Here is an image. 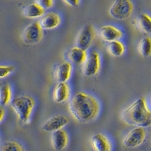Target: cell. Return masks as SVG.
I'll return each mask as SVG.
<instances>
[{
	"instance_id": "cell-1",
	"label": "cell",
	"mask_w": 151,
	"mask_h": 151,
	"mask_svg": "<svg viewBox=\"0 0 151 151\" xmlns=\"http://www.w3.org/2000/svg\"><path fill=\"white\" fill-rule=\"evenodd\" d=\"M69 110L76 121L87 123L98 117L101 106L94 96L83 92H78L70 100Z\"/></svg>"
},
{
	"instance_id": "cell-2",
	"label": "cell",
	"mask_w": 151,
	"mask_h": 151,
	"mask_svg": "<svg viewBox=\"0 0 151 151\" xmlns=\"http://www.w3.org/2000/svg\"><path fill=\"white\" fill-rule=\"evenodd\" d=\"M122 119L125 124L146 128L151 126V110L144 97L135 100L124 110Z\"/></svg>"
},
{
	"instance_id": "cell-3",
	"label": "cell",
	"mask_w": 151,
	"mask_h": 151,
	"mask_svg": "<svg viewBox=\"0 0 151 151\" xmlns=\"http://www.w3.org/2000/svg\"><path fill=\"white\" fill-rule=\"evenodd\" d=\"M35 105L34 99L26 95L15 97L11 103V106L18 119L26 124L30 122Z\"/></svg>"
},
{
	"instance_id": "cell-4",
	"label": "cell",
	"mask_w": 151,
	"mask_h": 151,
	"mask_svg": "<svg viewBox=\"0 0 151 151\" xmlns=\"http://www.w3.org/2000/svg\"><path fill=\"white\" fill-rule=\"evenodd\" d=\"M134 9V3L130 0H118L110 8V15L118 20L123 21L131 16Z\"/></svg>"
},
{
	"instance_id": "cell-5",
	"label": "cell",
	"mask_w": 151,
	"mask_h": 151,
	"mask_svg": "<svg viewBox=\"0 0 151 151\" xmlns=\"http://www.w3.org/2000/svg\"><path fill=\"white\" fill-rule=\"evenodd\" d=\"M147 137L145 128L136 127L130 131L124 137L123 144L127 148H135L143 144Z\"/></svg>"
},
{
	"instance_id": "cell-6",
	"label": "cell",
	"mask_w": 151,
	"mask_h": 151,
	"mask_svg": "<svg viewBox=\"0 0 151 151\" xmlns=\"http://www.w3.org/2000/svg\"><path fill=\"white\" fill-rule=\"evenodd\" d=\"M43 29L39 21L35 22L28 25L22 34L23 41L29 44H36L41 41L43 38Z\"/></svg>"
},
{
	"instance_id": "cell-7",
	"label": "cell",
	"mask_w": 151,
	"mask_h": 151,
	"mask_svg": "<svg viewBox=\"0 0 151 151\" xmlns=\"http://www.w3.org/2000/svg\"><path fill=\"white\" fill-rule=\"evenodd\" d=\"M83 65V73L85 76L91 77L97 75L101 68L99 53L96 51L91 52Z\"/></svg>"
},
{
	"instance_id": "cell-8",
	"label": "cell",
	"mask_w": 151,
	"mask_h": 151,
	"mask_svg": "<svg viewBox=\"0 0 151 151\" xmlns=\"http://www.w3.org/2000/svg\"><path fill=\"white\" fill-rule=\"evenodd\" d=\"M69 123L68 117L64 114H56L50 117L41 126V130L47 132H54L63 129Z\"/></svg>"
},
{
	"instance_id": "cell-9",
	"label": "cell",
	"mask_w": 151,
	"mask_h": 151,
	"mask_svg": "<svg viewBox=\"0 0 151 151\" xmlns=\"http://www.w3.org/2000/svg\"><path fill=\"white\" fill-rule=\"evenodd\" d=\"M96 31L92 25L83 28L78 35L77 47L86 50L90 47L96 37Z\"/></svg>"
},
{
	"instance_id": "cell-10",
	"label": "cell",
	"mask_w": 151,
	"mask_h": 151,
	"mask_svg": "<svg viewBox=\"0 0 151 151\" xmlns=\"http://www.w3.org/2000/svg\"><path fill=\"white\" fill-rule=\"evenodd\" d=\"M51 141L54 150L56 151H62L69 144L68 132L64 129L55 131L52 133Z\"/></svg>"
},
{
	"instance_id": "cell-11",
	"label": "cell",
	"mask_w": 151,
	"mask_h": 151,
	"mask_svg": "<svg viewBox=\"0 0 151 151\" xmlns=\"http://www.w3.org/2000/svg\"><path fill=\"white\" fill-rule=\"evenodd\" d=\"M99 35L103 41L110 42L119 40L123 36L122 30L112 25H105L100 29Z\"/></svg>"
},
{
	"instance_id": "cell-12",
	"label": "cell",
	"mask_w": 151,
	"mask_h": 151,
	"mask_svg": "<svg viewBox=\"0 0 151 151\" xmlns=\"http://www.w3.org/2000/svg\"><path fill=\"white\" fill-rule=\"evenodd\" d=\"M91 145L94 151H111L112 144L110 139L102 133H97L91 138Z\"/></svg>"
},
{
	"instance_id": "cell-13",
	"label": "cell",
	"mask_w": 151,
	"mask_h": 151,
	"mask_svg": "<svg viewBox=\"0 0 151 151\" xmlns=\"http://www.w3.org/2000/svg\"><path fill=\"white\" fill-rule=\"evenodd\" d=\"M71 94L70 87L67 82L58 83L53 91L52 97L55 102L63 103L69 100Z\"/></svg>"
},
{
	"instance_id": "cell-14",
	"label": "cell",
	"mask_w": 151,
	"mask_h": 151,
	"mask_svg": "<svg viewBox=\"0 0 151 151\" xmlns=\"http://www.w3.org/2000/svg\"><path fill=\"white\" fill-rule=\"evenodd\" d=\"M39 22L43 29H53L61 24L62 17L60 14L51 12L44 14Z\"/></svg>"
},
{
	"instance_id": "cell-15",
	"label": "cell",
	"mask_w": 151,
	"mask_h": 151,
	"mask_svg": "<svg viewBox=\"0 0 151 151\" xmlns=\"http://www.w3.org/2000/svg\"><path fill=\"white\" fill-rule=\"evenodd\" d=\"M73 71L71 62L62 61L57 66L55 71V79L59 83L67 82L70 79Z\"/></svg>"
},
{
	"instance_id": "cell-16",
	"label": "cell",
	"mask_w": 151,
	"mask_h": 151,
	"mask_svg": "<svg viewBox=\"0 0 151 151\" xmlns=\"http://www.w3.org/2000/svg\"><path fill=\"white\" fill-rule=\"evenodd\" d=\"M88 55L86 50L76 46L69 50L67 53V57L70 62H72L76 65H82L85 62Z\"/></svg>"
},
{
	"instance_id": "cell-17",
	"label": "cell",
	"mask_w": 151,
	"mask_h": 151,
	"mask_svg": "<svg viewBox=\"0 0 151 151\" xmlns=\"http://www.w3.org/2000/svg\"><path fill=\"white\" fill-rule=\"evenodd\" d=\"M46 12V10L41 7L36 1L29 4L23 12L25 17L29 19H36L41 18Z\"/></svg>"
},
{
	"instance_id": "cell-18",
	"label": "cell",
	"mask_w": 151,
	"mask_h": 151,
	"mask_svg": "<svg viewBox=\"0 0 151 151\" xmlns=\"http://www.w3.org/2000/svg\"><path fill=\"white\" fill-rule=\"evenodd\" d=\"M13 89L7 82L0 83V105L5 107L11 103L13 99Z\"/></svg>"
},
{
	"instance_id": "cell-19",
	"label": "cell",
	"mask_w": 151,
	"mask_h": 151,
	"mask_svg": "<svg viewBox=\"0 0 151 151\" xmlns=\"http://www.w3.org/2000/svg\"><path fill=\"white\" fill-rule=\"evenodd\" d=\"M0 151H27L26 146L17 139H9L2 142L0 145Z\"/></svg>"
},
{
	"instance_id": "cell-20",
	"label": "cell",
	"mask_w": 151,
	"mask_h": 151,
	"mask_svg": "<svg viewBox=\"0 0 151 151\" xmlns=\"http://www.w3.org/2000/svg\"><path fill=\"white\" fill-rule=\"evenodd\" d=\"M107 50L109 54L114 57H121L125 52V47L121 41L115 40L108 42Z\"/></svg>"
},
{
	"instance_id": "cell-21",
	"label": "cell",
	"mask_w": 151,
	"mask_h": 151,
	"mask_svg": "<svg viewBox=\"0 0 151 151\" xmlns=\"http://www.w3.org/2000/svg\"><path fill=\"white\" fill-rule=\"evenodd\" d=\"M137 21L139 27L143 32L147 34H151V17L145 13L141 14Z\"/></svg>"
},
{
	"instance_id": "cell-22",
	"label": "cell",
	"mask_w": 151,
	"mask_h": 151,
	"mask_svg": "<svg viewBox=\"0 0 151 151\" xmlns=\"http://www.w3.org/2000/svg\"><path fill=\"white\" fill-rule=\"evenodd\" d=\"M138 49L140 53L145 57L151 55V37H145L140 41Z\"/></svg>"
},
{
	"instance_id": "cell-23",
	"label": "cell",
	"mask_w": 151,
	"mask_h": 151,
	"mask_svg": "<svg viewBox=\"0 0 151 151\" xmlns=\"http://www.w3.org/2000/svg\"><path fill=\"white\" fill-rule=\"evenodd\" d=\"M15 67L12 65H0V79H4L13 73Z\"/></svg>"
},
{
	"instance_id": "cell-24",
	"label": "cell",
	"mask_w": 151,
	"mask_h": 151,
	"mask_svg": "<svg viewBox=\"0 0 151 151\" xmlns=\"http://www.w3.org/2000/svg\"><path fill=\"white\" fill-rule=\"evenodd\" d=\"M36 2L45 10L52 7L54 5V1L52 0H40L36 1Z\"/></svg>"
},
{
	"instance_id": "cell-25",
	"label": "cell",
	"mask_w": 151,
	"mask_h": 151,
	"mask_svg": "<svg viewBox=\"0 0 151 151\" xmlns=\"http://www.w3.org/2000/svg\"><path fill=\"white\" fill-rule=\"evenodd\" d=\"M67 5L71 6H77L80 5V1L78 0H67L64 1Z\"/></svg>"
},
{
	"instance_id": "cell-26",
	"label": "cell",
	"mask_w": 151,
	"mask_h": 151,
	"mask_svg": "<svg viewBox=\"0 0 151 151\" xmlns=\"http://www.w3.org/2000/svg\"><path fill=\"white\" fill-rule=\"evenodd\" d=\"M6 116V110L5 108L0 105V124L3 121Z\"/></svg>"
},
{
	"instance_id": "cell-27",
	"label": "cell",
	"mask_w": 151,
	"mask_h": 151,
	"mask_svg": "<svg viewBox=\"0 0 151 151\" xmlns=\"http://www.w3.org/2000/svg\"><path fill=\"white\" fill-rule=\"evenodd\" d=\"M2 143V136L0 132V145Z\"/></svg>"
},
{
	"instance_id": "cell-28",
	"label": "cell",
	"mask_w": 151,
	"mask_h": 151,
	"mask_svg": "<svg viewBox=\"0 0 151 151\" xmlns=\"http://www.w3.org/2000/svg\"></svg>"
}]
</instances>
